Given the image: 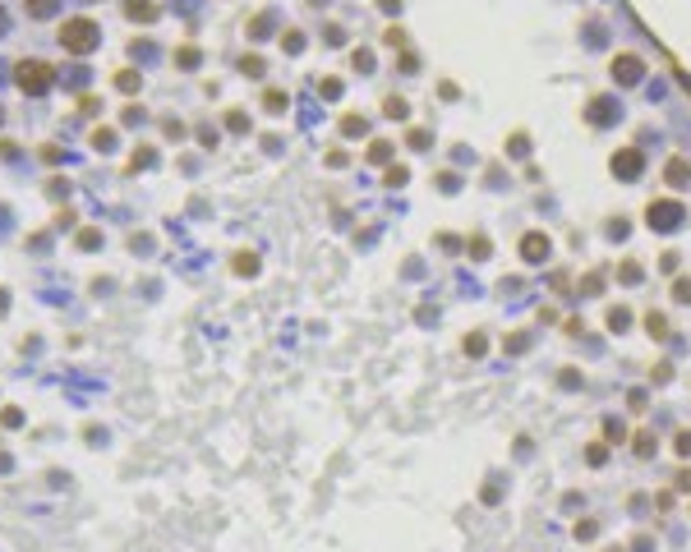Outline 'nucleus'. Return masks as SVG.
I'll return each mask as SVG.
<instances>
[{"instance_id": "nucleus-5", "label": "nucleus", "mask_w": 691, "mask_h": 552, "mask_svg": "<svg viewBox=\"0 0 691 552\" xmlns=\"http://www.w3.org/2000/svg\"><path fill=\"white\" fill-rule=\"evenodd\" d=\"M65 83H70V88H88V70L83 65H70V70H65Z\"/></svg>"}, {"instance_id": "nucleus-2", "label": "nucleus", "mask_w": 691, "mask_h": 552, "mask_svg": "<svg viewBox=\"0 0 691 552\" xmlns=\"http://www.w3.org/2000/svg\"><path fill=\"white\" fill-rule=\"evenodd\" d=\"M14 83H19V88H23L28 97H46V92L56 88V74L46 70L42 60H23V65L14 70Z\"/></svg>"}, {"instance_id": "nucleus-13", "label": "nucleus", "mask_w": 691, "mask_h": 552, "mask_svg": "<svg viewBox=\"0 0 691 552\" xmlns=\"http://www.w3.org/2000/svg\"><path fill=\"white\" fill-rule=\"evenodd\" d=\"M83 5H97V0H83Z\"/></svg>"}, {"instance_id": "nucleus-4", "label": "nucleus", "mask_w": 691, "mask_h": 552, "mask_svg": "<svg viewBox=\"0 0 691 552\" xmlns=\"http://www.w3.org/2000/svg\"><path fill=\"white\" fill-rule=\"evenodd\" d=\"M130 18H143V23H152V18H157V9H152L148 0H130Z\"/></svg>"}, {"instance_id": "nucleus-8", "label": "nucleus", "mask_w": 691, "mask_h": 552, "mask_svg": "<svg viewBox=\"0 0 691 552\" xmlns=\"http://www.w3.org/2000/svg\"><path fill=\"white\" fill-rule=\"evenodd\" d=\"M79 249H102V235H97V230H83V235H79Z\"/></svg>"}, {"instance_id": "nucleus-9", "label": "nucleus", "mask_w": 691, "mask_h": 552, "mask_svg": "<svg viewBox=\"0 0 691 552\" xmlns=\"http://www.w3.org/2000/svg\"><path fill=\"white\" fill-rule=\"evenodd\" d=\"M139 88V74H120V92H134Z\"/></svg>"}, {"instance_id": "nucleus-14", "label": "nucleus", "mask_w": 691, "mask_h": 552, "mask_svg": "<svg viewBox=\"0 0 691 552\" xmlns=\"http://www.w3.org/2000/svg\"><path fill=\"white\" fill-rule=\"evenodd\" d=\"M0 120H5V111H0Z\"/></svg>"}, {"instance_id": "nucleus-7", "label": "nucleus", "mask_w": 691, "mask_h": 552, "mask_svg": "<svg viewBox=\"0 0 691 552\" xmlns=\"http://www.w3.org/2000/svg\"><path fill=\"white\" fill-rule=\"evenodd\" d=\"M134 60H143V65H148V60H157V46H152V42L134 46Z\"/></svg>"}, {"instance_id": "nucleus-3", "label": "nucleus", "mask_w": 691, "mask_h": 552, "mask_svg": "<svg viewBox=\"0 0 691 552\" xmlns=\"http://www.w3.org/2000/svg\"><path fill=\"white\" fill-rule=\"evenodd\" d=\"M28 14L33 18H56L60 14V0H28Z\"/></svg>"}, {"instance_id": "nucleus-1", "label": "nucleus", "mask_w": 691, "mask_h": 552, "mask_svg": "<svg viewBox=\"0 0 691 552\" xmlns=\"http://www.w3.org/2000/svg\"><path fill=\"white\" fill-rule=\"evenodd\" d=\"M60 46L70 55H93L97 46H102V28H97L93 18H70V23L60 28Z\"/></svg>"}, {"instance_id": "nucleus-11", "label": "nucleus", "mask_w": 691, "mask_h": 552, "mask_svg": "<svg viewBox=\"0 0 691 552\" xmlns=\"http://www.w3.org/2000/svg\"><path fill=\"white\" fill-rule=\"evenodd\" d=\"M5 308H9V299H5V290H0V313H5Z\"/></svg>"}, {"instance_id": "nucleus-10", "label": "nucleus", "mask_w": 691, "mask_h": 552, "mask_svg": "<svg viewBox=\"0 0 691 552\" xmlns=\"http://www.w3.org/2000/svg\"><path fill=\"white\" fill-rule=\"evenodd\" d=\"M0 37H9V9L0 5Z\"/></svg>"}, {"instance_id": "nucleus-12", "label": "nucleus", "mask_w": 691, "mask_h": 552, "mask_svg": "<svg viewBox=\"0 0 691 552\" xmlns=\"http://www.w3.org/2000/svg\"><path fill=\"white\" fill-rule=\"evenodd\" d=\"M194 5H199V0H180V9H194Z\"/></svg>"}, {"instance_id": "nucleus-6", "label": "nucleus", "mask_w": 691, "mask_h": 552, "mask_svg": "<svg viewBox=\"0 0 691 552\" xmlns=\"http://www.w3.org/2000/svg\"><path fill=\"white\" fill-rule=\"evenodd\" d=\"M93 148H97V152H111V148H115V134H111V129H97V134H93Z\"/></svg>"}]
</instances>
